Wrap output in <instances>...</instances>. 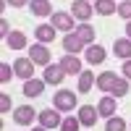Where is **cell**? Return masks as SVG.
<instances>
[{"label": "cell", "instance_id": "cell-16", "mask_svg": "<svg viewBox=\"0 0 131 131\" xmlns=\"http://www.w3.org/2000/svg\"><path fill=\"white\" fill-rule=\"evenodd\" d=\"M60 66H63V71H66V73H76V76L84 71V68H81V63H79V58H73V55H63V58H60Z\"/></svg>", "mask_w": 131, "mask_h": 131}, {"label": "cell", "instance_id": "cell-33", "mask_svg": "<svg viewBox=\"0 0 131 131\" xmlns=\"http://www.w3.org/2000/svg\"><path fill=\"white\" fill-rule=\"evenodd\" d=\"M31 131H47V128L45 126H37V128H31Z\"/></svg>", "mask_w": 131, "mask_h": 131}, {"label": "cell", "instance_id": "cell-5", "mask_svg": "<svg viewBox=\"0 0 131 131\" xmlns=\"http://www.w3.org/2000/svg\"><path fill=\"white\" fill-rule=\"evenodd\" d=\"M71 13L79 21H89L92 18V3L89 0H73L71 3Z\"/></svg>", "mask_w": 131, "mask_h": 131}, {"label": "cell", "instance_id": "cell-3", "mask_svg": "<svg viewBox=\"0 0 131 131\" xmlns=\"http://www.w3.org/2000/svg\"><path fill=\"white\" fill-rule=\"evenodd\" d=\"M13 71H16V76H21V79H31V73H34V60L31 58H16L13 60Z\"/></svg>", "mask_w": 131, "mask_h": 131}, {"label": "cell", "instance_id": "cell-18", "mask_svg": "<svg viewBox=\"0 0 131 131\" xmlns=\"http://www.w3.org/2000/svg\"><path fill=\"white\" fill-rule=\"evenodd\" d=\"M94 84H97V76H92V71H81L79 73V92H92Z\"/></svg>", "mask_w": 131, "mask_h": 131}, {"label": "cell", "instance_id": "cell-9", "mask_svg": "<svg viewBox=\"0 0 131 131\" xmlns=\"http://www.w3.org/2000/svg\"><path fill=\"white\" fill-rule=\"evenodd\" d=\"M50 21H52V26H55V29H60V31H68V34H71L73 18H71L68 13H63V10H55V13L50 16Z\"/></svg>", "mask_w": 131, "mask_h": 131}, {"label": "cell", "instance_id": "cell-23", "mask_svg": "<svg viewBox=\"0 0 131 131\" xmlns=\"http://www.w3.org/2000/svg\"><path fill=\"white\" fill-rule=\"evenodd\" d=\"M110 94H113V97H123V94H128V79H115Z\"/></svg>", "mask_w": 131, "mask_h": 131}, {"label": "cell", "instance_id": "cell-32", "mask_svg": "<svg viewBox=\"0 0 131 131\" xmlns=\"http://www.w3.org/2000/svg\"><path fill=\"white\" fill-rule=\"evenodd\" d=\"M126 37L131 39V21H128V24H126Z\"/></svg>", "mask_w": 131, "mask_h": 131}, {"label": "cell", "instance_id": "cell-20", "mask_svg": "<svg viewBox=\"0 0 131 131\" xmlns=\"http://www.w3.org/2000/svg\"><path fill=\"white\" fill-rule=\"evenodd\" d=\"M29 8L34 16H50V0H29Z\"/></svg>", "mask_w": 131, "mask_h": 131}, {"label": "cell", "instance_id": "cell-1", "mask_svg": "<svg viewBox=\"0 0 131 131\" xmlns=\"http://www.w3.org/2000/svg\"><path fill=\"white\" fill-rule=\"evenodd\" d=\"M52 105H55V110H60V113H71L73 107H76V92L58 89L55 97H52Z\"/></svg>", "mask_w": 131, "mask_h": 131}, {"label": "cell", "instance_id": "cell-28", "mask_svg": "<svg viewBox=\"0 0 131 131\" xmlns=\"http://www.w3.org/2000/svg\"><path fill=\"white\" fill-rule=\"evenodd\" d=\"M8 107H10V97L0 94V113H8Z\"/></svg>", "mask_w": 131, "mask_h": 131}, {"label": "cell", "instance_id": "cell-30", "mask_svg": "<svg viewBox=\"0 0 131 131\" xmlns=\"http://www.w3.org/2000/svg\"><path fill=\"white\" fill-rule=\"evenodd\" d=\"M123 76L131 81V60H126V63H123Z\"/></svg>", "mask_w": 131, "mask_h": 131}, {"label": "cell", "instance_id": "cell-29", "mask_svg": "<svg viewBox=\"0 0 131 131\" xmlns=\"http://www.w3.org/2000/svg\"><path fill=\"white\" fill-rule=\"evenodd\" d=\"M8 34H10V31H8V21L3 18V21H0V37H3V39H8Z\"/></svg>", "mask_w": 131, "mask_h": 131}, {"label": "cell", "instance_id": "cell-25", "mask_svg": "<svg viewBox=\"0 0 131 131\" xmlns=\"http://www.w3.org/2000/svg\"><path fill=\"white\" fill-rule=\"evenodd\" d=\"M79 126H81V121H79V118L68 115V118H63V123H60V131H79Z\"/></svg>", "mask_w": 131, "mask_h": 131}, {"label": "cell", "instance_id": "cell-26", "mask_svg": "<svg viewBox=\"0 0 131 131\" xmlns=\"http://www.w3.org/2000/svg\"><path fill=\"white\" fill-rule=\"evenodd\" d=\"M13 73H16V71L10 68L8 63H0V84H8V81H10V76H13Z\"/></svg>", "mask_w": 131, "mask_h": 131}, {"label": "cell", "instance_id": "cell-10", "mask_svg": "<svg viewBox=\"0 0 131 131\" xmlns=\"http://www.w3.org/2000/svg\"><path fill=\"white\" fill-rule=\"evenodd\" d=\"M63 76H66V71H63V66L58 63V66H45V81L47 84H52V86H58L60 81H63Z\"/></svg>", "mask_w": 131, "mask_h": 131}, {"label": "cell", "instance_id": "cell-14", "mask_svg": "<svg viewBox=\"0 0 131 131\" xmlns=\"http://www.w3.org/2000/svg\"><path fill=\"white\" fill-rule=\"evenodd\" d=\"M42 92H45V81H39V79H26L24 81V94L26 97H39Z\"/></svg>", "mask_w": 131, "mask_h": 131}, {"label": "cell", "instance_id": "cell-22", "mask_svg": "<svg viewBox=\"0 0 131 131\" xmlns=\"http://www.w3.org/2000/svg\"><path fill=\"white\" fill-rule=\"evenodd\" d=\"M94 10L100 16H110L113 10H118V5L113 3V0H94Z\"/></svg>", "mask_w": 131, "mask_h": 131}, {"label": "cell", "instance_id": "cell-19", "mask_svg": "<svg viewBox=\"0 0 131 131\" xmlns=\"http://www.w3.org/2000/svg\"><path fill=\"white\" fill-rule=\"evenodd\" d=\"M5 42H8L10 50H21V47H26V34L24 31H10Z\"/></svg>", "mask_w": 131, "mask_h": 131}, {"label": "cell", "instance_id": "cell-12", "mask_svg": "<svg viewBox=\"0 0 131 131\" xmlns=\"http://www.w3.org/2000/svg\"><path fill=\"white\" fill-rule=\"evenodd\" d=\"M63 47H66V52H68V55H76V52H81L84 50V42L79 39V34H66V39H63Z\"/></svg>", "mask_w": 131, "mask_h": 131}, {"label": "cell", "instance_id": "cell-2", "mask_svg": "<svg viewBox=\"0 0 131 131\" xmlns=\"http://www.w3.org/2000/svg\"><path fill=\"white\" fill-rule=\"evenodd\" d=\"M39 126H45V128H60V123H63V118H60V110H42L39 115Z\"/></svg>", "mask_w": 131, "mask_h": 131}, {"label": "cell", "instance_id": "cell-17", "mask_svg": "<svg viewBox=\"0 0 131 131\" xmlns=\"http://www.w3.org/2000/svg\"><path fill=\"white\" fill-rule=\"evenodd\" d=\"M113 52H115V55L118 58H131V39L128 37H123V39H115L113 42Z\"/></svg>", "mask_w": 131, "mask_h": 131}, {"label": "cell", "instance_id": "cell-21", "mask_svg": "<svg viewBox=\"0 0 131 131\" xmlns=\"http://www.w3.org/2000/svg\"><path fill=\"white\" fill-rule=\"evenodd\" d=\"M76 34H79V39L84 42V45H94V29H92L89 24H79Z\"/></svg>", "mask_w": 131, "mask_h": 131}, {"label": "cell", "instance_id": "cell-27", "mask_svg": "<svg viewBox=\"0 0 131 131\" xmlns=\"http://www.w3.org/2000/svg\"><path fill=\"white\" fill-rule=\"evenodd\" d=\"M118 16H123V18L131 21V0H123V3L118 5Z\"/></svg>", "mask_w": 131, "mask_h": 131}, {"label": "cell", "instance_id": "cell-13", "mask_svg": "<svg viewBox=\"0 0 131 131\" xmlns=\"http://www.w3.org/2000/svg\"><path fill=\"white\" fill-rule=\"evenodd\" d=\"M115 97L113 94H105L100 102H97V110H100V115H105V118H113V113H115Z\"/></svg>", "mask_w": 131, "mask_h": 131}, {"label": "cell", "instance_id": "cell-24", "mask_svg": "<svg viewBox=\"0 0 131 131\" xmlns=\"http://www.w3.org/2000/svg\"><path fill=\"white\" fill-rule=\"evenodd\" d=\"M105 131H126V121H123V118H118V115L107 118V123H105Z\"/></svg>", "mask_w": 131, "mask_h": 131}, {"label": "cell", "instance_id": "cell-8", "mask_svg": "<svg viewBox=\"0 0 131 131\" xmlns=\"http://www.w3.org/2000/svg\"><path fill=\"white\" fill-rule=\"evenodd\" d=\"M97 115H100V110L92 107V105L79 107V121H81V126H86V128H92V126L97 123Z\"/></svg>", "mask_w": 131, "mask_h": 131}, {"label": "cell", "instance_id": "cell-15", "mask_svg": "<svg viewBox=\"0 0 131 131\" xmlns=\"http://www.w3.org/2000/svg\"><path fill=\"white\" fill-rule=\"evenodd\" d=\"M115 79H118V76H115L113 71H102L100 76H97V89H102V92H107V94H110V89H113Z\"/></svg>", "mask_w": 131, "mask_h": 131}, {"label": "cell", "instance_id": "cell-4", "mask_svg": "<svg viewBox=\"0 0 131 131\" xmlns=\"http://www.w3.org/2000/svg\"><path fill=\"white\" fill-rule=\"evenodd\" d=\"M29 58L34 60V66H50V50L42 45V42L39 45H31L29 47Z\"/></svg>", "mask_w": 131, "mask_h": 131}, {"label": "cell", "instance_id": "cell-11", "mask_svg": "<svg viewBox=\"0 0 131 131\" xmlns=\"http://www.w3.org/2000/svg\"><path fill=\"white\" fill-rule=\"evenodd\" d=\"M34 37H37V42H42V45H50V42L55 39V26L52 24H39L34 29Z\"/></svg>", "mask_w": 131, "mask_h": 131}, {"label": "cell", "instance_id": "cell-31", "mask_svg": "<svg viewBox=\"0 0 131 131\" xmlns=\"http://www.w3.org/2000/svg\"><path fill=\"white\" fill-rule=\"evenodd\" d=\"M5 3H8V5H13V8H21V5H26L29 0H5Z\"/></svg>", "mask_w": 131, "mask_h": 131}, {"label": "cell", "instance_id": "cell-6", "mask_svg": "<svg viewBox=\"0 0 131 131\" xmlns=\"http://www.w3.org/2000/svg\"><path fill=\"white\" fill-rule=\"evenodd\" d=\"M84 58H86L89 66H100V63H105L107 52H105V47H100V45H89V47L84 50Z\"/></svg>", "mask_w": 131, "mask_h": 131}, {"label": "cell", "instance_id": "cell-7", "mask_svg": "<svg viewBox=\"0 0 131 131\" xmlns=\"http://www.w3.org/2000/svg\"><path fill=\"white\" fill-rule=\"evenodd\" d=\"M34 118H37V113H34V107H29V105L16 107V110H13V121H16L18 126H31Z\"/></svg>", "mask_w": 131, "mask_h": 131}]
</instances>
